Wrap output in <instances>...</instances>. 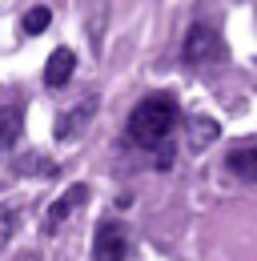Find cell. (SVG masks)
<instances>
[{
	"mask_svg": "<svg viewBox=\"0 0 257 261\" xmlns=\"http://www.w3.org/2000/svg\"><path fill=\"white\" fill-rule=\"evenodd\" d=\"M177 121H181L177 100L169 93H153V97H145L128 113V141L137 149H161L177 133Z\"/></svg>",
	"mask_w": 257,
	"mask_h": 261,
	"instance_id": "6da1fadb",
	"label": "cell"
},
{
	"mask_svg": "<svg viewBox=\"0 0 257 261\" xmlns=\"http://www.w3.org/2000/svg\"><path fill=\"white\" fill-rule=\"evenodd\" d=\"M181 57H185V65H193V68L221 65L225 40H221V33H217V24H209V20H197V24H189L185 44H181Z\"/></svg>",
	"mask_w": 257,
	"mask_h": 261,
	"instance_id": "7a4b0ae2",
	"label": "cell"
},
{
	"mask_svg": "<svg viewBox=\"0 0 257 261\" xmlns=\"http://www.w3.org/2000/svg\"><path fill=\"white\" fill-rule=\"evenodd\" d=\"M128 257V237L121 221H100L93 237V261H125Z\"/></svg>",
	"mask_w": 257,
	"mask_h": 261,
	"instance_id": "3957f363",
	"label": "cell"
},
{
	"mask_svg": "<svg viewBox=\"0 0 257 261\" xmlns=\"http://www.w3.org/2000/svg\"><path fill=\"white\" fill-rule=\"evenodd\" d=\"M85 201H89V185H68V193H61L53 205H48V213H44V233H57Z\"/></svg>",
	"mask_w": 257,
	"mask_h": 261,
	"instance_id": "277c9868",
	"label": "cell"
},
{
	"mask_svg": "<svg viewBox=\"0 0 257 261\" xmlns=\"http://www.w3.org/2000/svg\"><path fill=\"white\" fill-rule=\"evenodd\" d=\"M225 173L245 181V185H257V145H237L225 153Z\"/></svg>",
	"mask_w": 257,
	"mask_h": 261,
	"instance_id": "5b68a950",
	"label": "cell"
},
{
	"mask_svg": "<svg viewBox=\"0 0 257 261\" xmlns=\"http://www.w3.org/2000/svg\"><path fill=\"white\" fill-rule=\"evenodd\" d=\"M93 113H96V97H85L81 105H76V109H68L61 121H57V137H61V141H76L81 133L89 129Z\"/></svg>",
	"mask_w": 257,
	"mask_h": 261,
	"instance_id": "8992f818",
	"label": "cell"
},
{
	"mask_svg": "<svg viewBox=\"0 0 257 261\" xmlns=\"http://www.w3.org/2000/svg\"><path fill=\"white\" fill-rule=\"evenodd\" d=\"M72 72H76L72 48H57V53L48 57V65H44V85H48V89H64V85L72 81Z\"/></svg>",
	"mask_w": 257,
	"mask_h": 261,
	"instance_id": "52a82bcc",
	"label": "cell"
},
{
	"mask_svg": "<svg viewBox=\"0 0 257 261\" xmlns=\"http://www.w3.org/2000/svg\"><path fill=\"white\" fill-rule=\"evenodd\" d=\"M20 129H24V113H20V105H0V153L16 149Z\"/></svg>",
	"mask_w": 257,
	"mask_h": 261,
	"instance_id": "ba28073f",
	"label": "cell"
},
{
	"mask_svg": "<svg viewBox=\"0 0 257 261\" xmlns=\"http://www.w3.org/2000/svg\"><path fill=\"white\" fill-rule=\"evenodd\" d=\"M209 141H217V121H209V117H197L189 125V149L197 153V149H205Z\"/></svg>",
	"mask_w": 257,
	"mask_h": 261,
	"instance_id": "9c48e42d",
	"label": "cell"
},
{
	"mask_svg": "<svg viewBox=\"0 0 257 261\" xmlns=\"http://www.w3.org/2000/svg\"><path fill=\"white\" fill-rule=\"evenodd\" d=\"M48 24H53V12H48L44 4H36V8H29V12H24V33H29V36H40Z\"/></svg>",
	"mask_w": 257,
	"mask_h": 261,
	"instance_id": "30bf717a",
	"label": "cell"
},
{
	"mask_svg": "<svg viewBox=\"0 0 257 261\" xmlns=\"http://www.w3.org/2000/svg\"><path fill=\"white\" fill-rule=\"evenodd\" d=\"M16 213H20V205H12V201H4L0 205V249L8 245V237L16 233Z\"/></svg>",
	"mask_w": 257,
	"mask_h": 261,
	"instance_id": "8fae6325",
	"label": "cell"
}]
</instances>
